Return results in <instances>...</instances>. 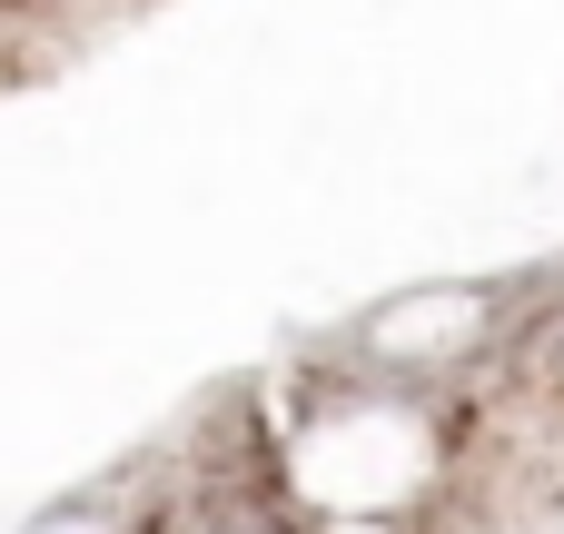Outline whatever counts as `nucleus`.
Wrapping results in <instances>:
<instances>
[]
</instances>
